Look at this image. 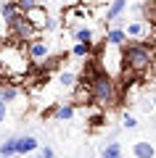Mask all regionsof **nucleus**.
I'll list each match as a JSON object with an SVG mask.
<instances>
[{
  "label": "nucleus",
  "mask_w": 156,
  "mask_h": 158,
  "mask_svg": "<svg viewBox=\"0 0 156 158\" xmlns=\"http://www.w3.org/2000/svg\"><path fill=\"white\" fill-rule=\"evenodd\" d=\"M156 50L145 40H127L122 45V77L145 79L148 71L154 69Z\"/></svg>",
  "instance_id": "nucleus-1"
},
{
  "label": "nucleus",
  "mask_w": 156,
  "mask_h": 158,
  "mask_svg": "<svg viewBox=\"0 0 156 158\" xmlns=\"http://www.w3.org/2000/svg\"><path fill=\"white\" fill-rule=\"evenodd\" d=\"M90 87H93V106L98 108H111L119 103V85L117 77H111L109 71L98 69L90 77Z\"/></svg>",
  "instance_id": "nucleus-2"
},
{
  "label": "nucleus",
  "mask_w": 156,
  "mask_h": 158,
  "mask_svg": "<svg viewBox=\"0 0 156 158\" xmlns=\"http://www.w3.org/2000/svg\"><path fill=\"white\" fill-rule=\"evenodd\" d=\"M29 56L21 45H13V42H6V45L0 48V71L6 74V77L16 79L21 74L29 71Z\"/></svg>",
  "instance_id": "nucleus-3"
},
{
  "label": "nucleus",
  "mask_w": 156,
  "mask_h": 158,
  "mask_svg": "<svg viewBox=\"0 0 156 158\" xmlns=\"http://www.w3.org/2000/svg\"><path fill=\"white\" fill-rule=\"evenodd\" d=\"M124 32H127L130 40H148L151 32H154V24L145 21V19H130L127 27H124Z\"/></svg>",
  "instance_id": "nucleus-4"
},
{
  "label": "nucleus",
  "mask_w": 156,
  "mask_h": 158,
  "mask_svg": "<svg viewBox=\"0 0 156 158\" xmlns=\"http://www.w3.org/2000/svg\"><path fill=\"white\" fill-rule=\"evenodd\" d=\"M27 56L29 61H42V58H50V42L42 37H34L27 42Z\"/></svg>",
  "instance_id": "nucleus-5"
},
{
  "label": "nucleus",
  "mask_w": 156,
  "mask_h": 158,
  "mask_svg": "<svg viewBox=\"0 0 156 158\" xmlns=\"http://www.w3.org/2000/svg\"><path fill=\"white\" fill-rule=\"evenodd\" d=\"M127 32H124V27H117V24H109L106 34H103V42L106 45H114V48H122L124 42H127Z\"/></svg>",
  "instance_id": "nucleus-6"
},
{
  "label": "nucleus",
  "mask_w": 156,
  "mask_h": 158,
  "mask_svg": "<svg viewBox=\"0 0 156 158\" xmlns=\"http://www.w3.org/2000/svg\"><path fill=\"white\" fill-rule=\"evenodd\" d=\"M37 150H40L37 137H32V135H19L16 137V153L19 156H29V153H37Z\"/></svg>",
  "instance_id": "nucleus-7"
},
{
  "label": "nucleus",
  "mask_w": 156,
  "mask_h": 158,
  "mask_svg": "<svg viewBox=\"0 0 156 158\" xmlns=\"http://www.w3.org/2000/svg\"><path fill=\"white\" fill-rule=\"evenodd\" d=\"M24 16H27V19H29V21H32L37 29H42V27H45V21H48V11H45L42 3H37V6L27 8V11H24Z\"/></svg>",
  "instance_id": "nucleus-8"
},
{
  "label": "nucleus",
  "mask_w": 156,
  "mask_h": 158,
  "mask_svg": "<svg viewBox=\"0 0 156 158\" xmlns=\"http://www.w3.org/2000/svg\"><path fill=\"white\" fill-rule=\"evenodd\" d=\"M124 11H127V0H111V3L106 6V13H103V21H106V24L117 21L119 16H124Z\"/></svg>",
  "instance_id": "nucleus-9"
},
{
  "label": "nucleus",
  "mask_w": 156,
  "mask_h": 158,
  "mask_svg": "<svg viewBox=\"0 0 156 158\" xmlns=\"http://www.w3.org/2000/svg\"><path fill=\"white\" fill-rule=\"evenodd\" d=\"M19 95H21V87H19L16 82H3V85H0V100H6L8 106H11L13 100H19Z\"/></svg>",
  "instance_id": "nucleus-10"
},
{
  "label": "nucleus",
  "mask_w": 156,
  "mask_h": 158,
  "mask_svg": "<svg viewBox=\"0 0 156 158\" xmlns=\"http://www.w3.org/2000/svg\"><path fill=\"white\" fill-rule=\"evenodd\" d=\"M132 156L135 158H154L156 156V148L151 145L148 140H138V142H132Z\"/></svg>",
  "instance_id": "nucleus-11"
},
{
  "label": "nucleus",
  "mask_w": 156,
  "mask_h": 158,
  "mask_svg": "<svg viewBox=\"0 0 156 158\" xmlns=\"http://www.w3.org/2000/svg\"><path fill=\"white\" fill-rule=\"evenodd\" d=\"M74 113H77V106H74V103H61V106H56L53 118H56V121H72Z\"/></svg>",
  "instance_id": "nucleus-12"
},
{
  "label": "nucleus",
  "mask_w": 156,
  "mask_h": 158,
  "mask_svg": "<svg viewBox=\"0 0 156 158\" xmlns=\"http://www.w3.org/2000/svg\"><path fill=\"white\" fill-rule=\"evenodd\" d=\"M72 40H74V42H90V45H93V42H95V34H93V29H90V27H74L72 29Z\"/></svg>",
  "instance_id": "nucleus-13"
},
{
  "label": "nucleus",
  "mask_w": 156,
  "mask_h": 158,
  "mask_svg": "<svg viewBox=\"0 0 156 158\" xmlns=\"http://www.w3.org/2000/svg\"><path fill=\"white\" fill-rule=\"evenodd\" d=\"M100 158H124V153H122V145H119L117 140L106 142V145L100 148Z\"/></svg>",
  "instance_id": "nucleus-14"
},
{
  "label": "nucleus",
  "mask_w": 156,
  "mask_h": 158,
  "mask_svg": "<svg viewBox=\"0 0 156 158\" xmlns=\"http://www.w3.org/2000/svg\"><path fill=\"white\" fill-rule=\"evenodd\" d=\"M77 74H74V71H61V74H58V85H61L64 87V90H69V92H72L74 90V85H77Z\"/></svg>",
  "instance_id": "nucleus-15"
},
{
  "label": "nucleus",
  "mask_w": 156,
  "mask_h": 158,
  "mask_svg": "<svg viewBox=\"0 0 156 158\" xmlns=\"http://www.w3.org/2000/svg\"><path fill=\"white\" fill-rule=\"evenodd\" d=\"M106 108H100V111H95V113H90L87 116V124L93 127V129H100V127H106Z\"/></svg>",
  "instance_id": "nucleus-16"
},
{
  "label": "nucleus",
  "mask_w": 156,
  "mask_h": 158,
  "mask_svg": "<svg viewBox=\"0 0 156 158\" xmlns=\"http://www.w3.org/2000/svg\"><path fill=\"white\" fill-rule=\"evenodd\" d=\"M90 53H93V45L90 42H74V48H72L74 58H90Z\"/></svg>",
  "instance_id": "nucleus-17"
},
{
  "label": "nucleus",
  "mask_w": 156,
  "mask_h": 158,
  "mask_svg": "<svg viewBox=\"0 0 156 158\" xmlns=\"http://www.w3.org/2000/svg\"><path fill=\"white\" fill-rule=\"evenodd\" d=\"M0 156H19L16 153V137H8V140H3L0 142Z\"/></svg>",
  "instance_id": "nucleus-18"
},
{
  "label": "nucleus",
  "mask_w": 156,
  "mask_h": 158,
  "mask_svg": "<svg viewBox=\"0 0 156 158\" xmlns=\"http://www.w3.org/2000/svg\"><path fill=\"white\" fill-rule=\"evenodd\" d=\"M122 127L124 129H135V127H138V118L130 116V113H122Z\"/></svg>",
  "instance_id": "nucleus-19"
},
{
  "label": "nucleus",
  "mask_w": 156,
  "mask_h": 158,
  "mask_svg": "<svg viewBox=\"0 0 156 158\" xmlns=\"http://www.w3.org/2000/svg\"><path fill=\"white\" fill-rule=\"evenodd\" d=\"M58 29V21L53 16H48V21H45V27H42V32H56Z\"/></svg>",
  "instance_id": "nucleus-20"
},
{
  "label": "nucleus",
  "mask_w": 156,
  "mask_h": 158,
  "mask_svg": "<svg viewBox=\"0 0 156 158\" xmlns=\"http://www.w3.org/2000/svg\"><path fill=\"white\" fill-rule=\"evenodd\" d=\"M6 118H8V103L0 100V124H6Z\"/></svg>",
  "instance_id": "nucleus-21"
},
{
  "label": "nucleus",
  "mask_w": 156,
  "mask_h": 158,
  "mask_svg": "<svg viewBox=\"0 0 156 158\" xmlns=\"http://www.w3.org/2000/svg\"><path fill=\"white\" fill-rule=\"evenodd\" d=\"M40 158H56V153H53V148H50V145H45L42 150H40Z\"/></svg>",
  "instance_id": "nucleus-22"
},
{
  "label": "nucleus",
  "mask_w": 156,
  "mask_h": 158,
  "mask_svg": "<svg viewBox=\"0 0 156 158\" xmlns=\"http://www.w3.org/2000/svg\"><path fill=\"white\" fill-rule=\"evenodd\" d=\"M40 0H19V6H21V11H27V8H32V6H37Z\"/></svg>",
  "instance_id": "nucleus-23"
},
{
  "label": "nucleus",
  "mask_w": 156,
  "mask_h": 158,
  "mask_svg": "<svg viewBox=\"0 0 156 158\" xmlns=\"http://www.w3.org/2000/svg\"><path fill=\"white\" fill-rule=\"evenodd\" d=\"M0 158H11V156H0Z\"/></svg>",
  "instance_id": "nucleus-24"
},
{
  "label": "nucleus",
  "mask_w": 156,
  "mask_h": 158,
  "mask_svg": "<svg viewBox=\"0 0 156 158\" xmlns=\"http://www.w3.org/2000/svg\"><path fill=\"white\" fill-rule=\"evenodd\" d=\"M154 108H156V98H154Z\"/></svg>",
  "instance_id": "nucleus-25"
},
{
  "label": "nucleus",
  "mask_w": 156,
  "mask_h": 158,
  "mask_svg": "<svg viewBox=\"0 0 156 158\" xmlns=\"http://www.w3.org/2000/svg\"><path fill=\"white\" fill-rule=\"evenodd\" d=\"M154 87H156V77H154Z\"/></svg>",
  "instance_id": "nucleus-26"
},
{
  "label": "nucleus",
  "mask_w": 156,
  "mask_h": 158,
  "mask_svg": "<svg viewBox=\"0 0 156 158\" xmlns=\"http://www.w3.org/2000/svg\"><path fill=\"white\" fill-rule=\"evenodd\" d=\"M140 3H148V0H140Z\"/></svg>",
  "instance_id": "nucleus-27"
}]
</instances>
